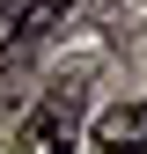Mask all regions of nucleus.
Returning a JSON list of instances; mask_svg holds the SVG:
<instances>
[{
    "instance_id": "obj_3",
    "label": "nucleus",
    "mask_w": 147,
    "mask_h": 154,
    "mask_svg": "<svg viewBox=\"0 0 147 154\" xmlns=\"http://www.w3.org/2000/svg\"><path fill=\"white\" fill-rule=\"evenodd\" d=\"M66 132H74V103L59 95V103H44V110L22 125V154H59V147H66Z\"/></svg>"
},
{
    "instance_id": "obj_5",
    "label": "nucleus",
    "mask_w": 147,
    "mask_h": 154,
    "mask_svg": "<svg viewBox=\"0 0 147 154\" xmlns=\"http://www.w3.org/2000/svg\"><path fill=\"white\" fill-rule=\"evenodd\" d=\"M0 8H15V0H0Z\"/></svg>"
},
{
    "instance_id": "obj_1",
    "label": "nucleus",
    "mask_w": 147,
    "mask_h": 154,
    "mask_svg": "<svg viewBox=\"0 0 147 154\" xmlns=\"http://www.w3.org/2000/svg\"><path fill=\"white\" fill-rule=\"evenodd\" d=\"M88 140L103 154H147V103H110L96 125H88Z\"/></svg>"
},
{
    "instance_id": "obj_2",
    "label": "nucleus",
    "mask_w": 147,
    "mask_h": 154,
    "mask_svg": "<svg viewBox=\"0 0 147 154\" xmlns=\"http://www.w3.org/2000/svg\"><path fill=\"white\" fill-rule=\"evenodd\" d=\"M74 0H15V8H0V44H37Z\"/></svg>"
},
{
    "instance_id": "obj_4",
    "label": "nucleus",
    "mask_w": 147,
    "mask_h": 154,
    "mask_svg": "<svg viewBox=\"0 0 147 154\" xmlns=\"http://www.w3.org/2000/svg\"><path fill=\"white\" fill-rule=\"evenodd\" d=\"M8 59H15V44H0V73H8Z\"/></svg>"
}]
</instances>
